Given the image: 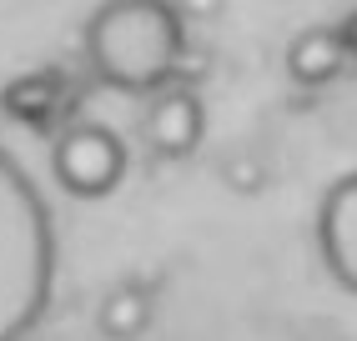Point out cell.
I'll list each match as a JSON object with an SVG mask.
<instances>
[{"label": "cell", "instance_id": "7a4b0ae2", "mask_svg": "<svg viewBox=\"0 0 357 341\" xmlns=\"http://www.w3.org/2000/svg\"><path fill=\"white\" fill-rule=\"evenodd\" d=\"M86 65L131 95H156L181 76L186 20L166 0H111L86 20Z\"/></svg>", "mask_w": 357, "mask_h": 341}, {"label": "cell", "instance_id": "6da1fadb", "mask_svg": "<svg viewBox=\"0 0 357 341\" xmlns=\"http://www.w3.org/2000/svg\"><path fill=\"white\" fill-rule=\"evenodd\" d=\"M56 221L31 170L0 145V341H26L56 296Z\"/></svg>", "mask_w": 357, "mask_h": 341}, {"label": "cell", "instance_id": "8992f818", "mask_svg": "<svg viewBox=\"0 0 357 341\" xmlns=\"http://www.w3.org/2000/svg\"><path fill=\"white\" fill-rule=\"evenodd\" d=\"M342 70H347V56H342V40H337L332 26H307V31L292 35V45H287V76L297 86L322 90V86L337 81Z\"/></svg>", "mask_w": 357, "mask_h": 341}, {"label": "cell", "instance_id": "9c48e42d", "mask_svg": "<svg viewBox=\"0 0 357 341\" xmlns=\"http://www.w3.org/2000/svg\"><path fill=\"white\" fill-rule=\"evenodd\" d=\"M222 176H227V186H231V191H261V181H267V166H261V161H257V166H247V156H242V161L231 156V161L222 166Z\"/></svg>", "mask_w": 357, "mask_h": 341}, {"label": "cell", "instance_id": "ba28073f", "mask_svg": "<svg viewBox=\"0 0 357 341\" xmlns=\"http://www.w3.org/2000/svg\"><path fill=\"white\" fill-rule=\"evenodd\" d=\"M151 316H156L151 291L136 286V281H126V286H111L106 291V301L96 311V326H101L106 341H141V336L151 331Z\"/></svg>", "mask_w": 357, "mask_h": 341}, {"label": "cell", "instance_id": "30bf717a", "mask_svg": "<svg viewBox=\"0 0 357 341\" xmlns=\"http://www.w3.org/2000/svg\"><path fill=\"white\" fill-rule=\"evenodd\" d=\"M332 31H337V40H342V56H347V61H357V10H347Z\"/></svg>", "mask_w": 357, "mask_h": 341}, {"label": "cell", "instance_id": "3957f363", "mask_svg": "<svg viewBox=\"0 0 357 341\" xmlns=\"http://www.w3.org/2000/svg\"><path fill=\"white\" fill-rule=\"evenodd\" d=\"M51 176L66 196L101 201L126 181V141L101 120H70L51 141Z\"/></svg>", "mask_w": 357, "mask_h": 341}, {"label": "cell", "instance_id": "277c9868", "mask_svg": "<svg viewBox=\"0 0 357 341\" xmlns=\"http://www.w3.org/2000/svg\"><path fill=\"white\" fill-rule=\"evenodd\" d=\"M141 136H146V145L156 156H166V161L192 156L202 145V136H206V106H202V95L186 90V86L156 90L146 101V116H141Z\"/></svg>", "mask_w": 357, "mask_h": 341}, {"label": "cell", "instance_id": "5b68a950", "mask_svg": "<svg viewBox=\"0 0 357 341\" xmlns=\"http://www.w3.org/2000/svg\"><path fill=\"white\" fill-rule=\"evenodd\" d=\"M317 251L332 281L357 296V170L327 186L317 206Z\"/></svg>", "mask_w": 357, "mask_h": 341}, {"label": "cell", "instance_id": "52a82bcc", "mask_svg": "<svg viewBox=\"0 0 357 341\" xmlns=\"http://www.w3.org/2000/svg\"><path fill=\"white\" fill-rule=\"evenodd\" d=\"M0 106H6V116H15L20 126L45 131V126L61 116V106H66V81H61V70H31V76L10 81L6 95H0Z\"/></svg>", "mask_w": 357, "mask_h": 341}]
</instances>
